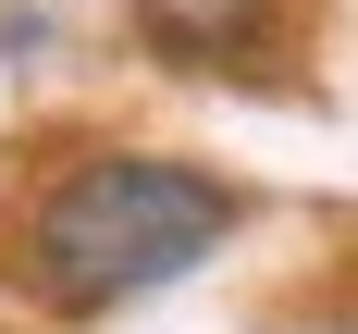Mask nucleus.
<instances>
[{"instance_id": "nucleus-1", "label": "nucleus", "mask_w": 358, "mask_h": 334, "mask_svg": "<svg viewBox=\"0 0 358 334\" xmlns=\"http://www.w3.org/2000/svg\"><path fill=\"white\" fill-rule=\"evenodd\" d=\"M222 223H235V198H222L198 161L111 148V161H74V174L37 198L25 272H37V297H62V309H111V297H148V285H173V272H198V260L222 248Z\"/></svg>"}, {"instance_id": "nucleus-2", "label": "nucleus", "mask_w": 358, "mask_h": 334, "mask_svg": "<svg viewBox=\"0 0 358 334\" xmlns=\"http://www.w3.org/2000/svg\"><path fill=\"white\" fill-rule=\"evenodd\" d=\"M272 25V0H136V37L161 62H222V50H248Z\"/></svg>"}]
</instances>
